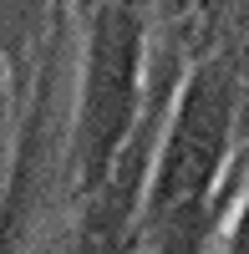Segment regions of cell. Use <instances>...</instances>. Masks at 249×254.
I'll use <instances>...</instances> for the list:
<instances>
[{
  "label": "cell",
  "instance_id": "3",
  "mask_svg": "<svg viewBox=\"0 0 249 254\" xmlns=\"http://www.w3.org/2000/svg\"><path fill=\"white\" fill-rule=\"evenodd\" d=\"M92 254H127V249H122V244H97Z\"/></svg>",
  "mask_w": 249,
  "mask_h": 254
},
{
  "label": "cell",
  "instance_id": "2",
  "mask_svg": "<svg viewBox=\"0 0 249 254\" xmlns=\"http://www.w3.org/2000/svg\"><path fill=\"white\" fill-rule=\"evenodd\" d=\"M132 87H137V26L127 10H102V26L92 36L87 102H81V163H87V178H97L107 168V158L117 153V137L132 117Z\"/></svg>",
  "mask_w": 249,
  "mask_h": 254
},
{
  "label": "cell",
  "instance_id": "1",
  "mask_svg": "<svg viewBox=\"0 0 249 254\" xmlns=\"http://www.w3.org/2000/svg\"><path fill=\"white\" fill-rule=\"evenodd\" d=\"M229 117H234V92L219 71H203L178 107L168 153L158 168L153 188V214L163 229H193L203 193L224 163V142H229Z\"/></svg>",
  "mask_w": 249,
  "mask_h": 254
}]
</instances>
